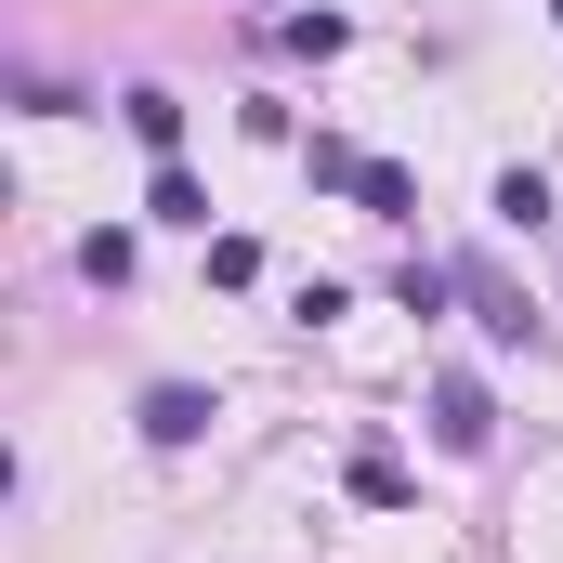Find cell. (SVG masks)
Returning <instances> with one entry per match:
<instances>
[{
	"instance_id": "cell-1",
	"label": "cell",
	"mask_w": 563,
	"mask_h": 563,
	"mask_svg": "<svg viewBox=\"0 0 563 563\" xmlns=\"http://www.w3.org/2000/svg\"><path fill=\"white\" fill-rule=\"evenodd\" d=\"M210 420H223V407H210L197 380H157V394H144V445H197Z\"/></svg>"
},
{
	"instance_id": "cell-2",
	"label": "cell",
	"mask_w": 563,
	"mask_h": 563,
	"mask_svg": "<svg viewBox=\"0 0 563 563\" xmlns=\"http://www.w3.org/2000/svg\"><path fill=\"white\" fill-rule=\"evenodd\" d=\"M432 432L472 459V445H485V394H472V380H445V394H432Z\"/></svg>"
},
{
	"instance_id": "cell-3",
	"label": "cell",
	"mask_w": 563,
	"mask_h": 563,
	"mask_svg": "<svg viewBox=\"0 0 563 563\" xmlns=\"http://www.w3.org/2000/svg\"><path fill=\"white\" fill-rule=\"evenodd\" d=\"M459 288H472V314H485L498 341H538V314H525V301H511V288H498V276H459Z\"/></svg>"
},
{
	"instance_id": "cell-4",
	"label": "cell",
	"mask_w": 563,
	"mask_h": 563,
	"mask_svg": "<svg viewBox=\"0 0 563 563\" xmlns=\"http://www.w3.org/2000/svg\"><path fill=\"white\" fill-rule=\"evenodd\" d=\"M144 210H157V223H210V197H197V170H170V157H157V197H144Z\"/></svg>"
},
{
	"instance_id": "cell-5",
	"label": "cell",
	"mask_w": 563,
	"mask_h": 563,
	"mask_svg": "<svg viewBox=\"0 0 563 563\" xmlns=\"http://www.w3.org/2000/svg\"><path fill=\"white\" fill-rule=\"evenodd\" d=\"M498 223H525V236H538V223H551V184H538V170H498Z\"/></svg>"
},
{
	"instance_id": "cell-6",
	"label": "cell",
	"mask_w": 563,
	"mask_h": 563,
	"mask_svg": "<svg viewBox=\"0 0 563 563\" xmlns=\"http://www.w3.org/2000/svg\"><path fill=\"white\" fill-rule=\"evenodd\" d=\"M119 119H132V132L157 144V157H170V144H184V106H170V92H132V106H119Z\"/></svg>"
},
{
	"instance_id": "cell-7",
	"label": "cell",
	"mask_w": 563,
	"mask_h": 563,
	"mask_svg": "<svg viewBox=\"0 0 563 563\" xmlns=\"http://www.w3.org/2000/svg\"><path fill=\"white\" fill-rule=\"evenodd\" d=\"M551 13H563V0H551Z\"/></svg>"
}]
</instances>
